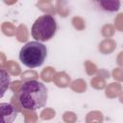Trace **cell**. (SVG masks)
Wrapping results in <instances>:
<instances>
[{
    "label": "cell",
    "instance_id": "4",
    "mask_svg": "<svg viewBox=\"0 0 123 123\" xmlns=\"http://www.w3.org/2000/svg\"><path fill=\"white\" fill-rule=\"evenodd\" d=\"M1 110V123H12L17 115V111L15 108L8 103L0 104Z\"/></svg>",
    "mask_w": 123,
    "mask_h": 123
},
{
    "label": "cell",
    "instance_id": "5",
    "mask_svg": "<svg viewBox=\"0 0 123 123\" xmlns=\"http://www.w3.org/2000/svg\"><path fill=\"white\" fill-rule=\"evenodd\" d=\"M97 3L102 7V9L108 12H115L119 9V6H120L119 1H109L108 0V1H98Z\"/></svg>",
    "mask_w": 123,
    "mask_h": 123
},
{
    "label": "cell",
    "instance_id": "3",
    "mask_svg": "<svg viewBox=\"0 0 123 123\" xmlns=\"http://www.w3.org/2000/svg\"><path fill=\"white\" fill-rule=\"evenodd\" d=\"M57 31V23L50 14H44L36 19L32 26V37L38 42L47 41L54 37Z\"/></svg>",
    "mask_w": 123,
    "mask_h": 123
},
{
    "label": "cell",
    "instance_id": "2",
    "mask_svg": "<svg viewBox=\"0 0 123 123\" xmlns=\"http://www.w3.org/2000/svg\"><path fill=\"white\" fill-rule=\"evenodd\" d=\"M46 56V46L38 41L27 42L19 52L20 62L29 68L40 66L43 63Z\"/></svg>",
    "mask_w": 123,
    "mask_h": 123
},
{
    "label": "cell",
    "instance_id": "6",
    "mask_svg": "<svg viewBox=\"0 0 123 123\" xmlns=\"http://www.w3.org/2000/svg\"><path fill=\"white\" fill-rule=\"evenodd\" d=\"M5 77H6V73H5L4 70H2V78L5 79ZM7 84H10V79L7 80ZM2 85H3V86H4V85H5V82H4L3 80H2Z\"/></svg>",
    "mask_w": 123,
    "mask_h": 123
},
{
    "label": "cell",
    "instance_id": "1",
    "mask_svg": "<svg viewBox=\"0 0 123 123\" xmlns=\"http://www.w3.org/2000/svg\"><path fill=\"white\" fill-rule=\"evenodd\" d=\"M48 98L46 86L35 80L25 82L19 88L18 101L22 108L29 111H36L45 106Z\"/></svg>",
    "mask_w": 123,
    "mask_h": 123
}]
</instances>
